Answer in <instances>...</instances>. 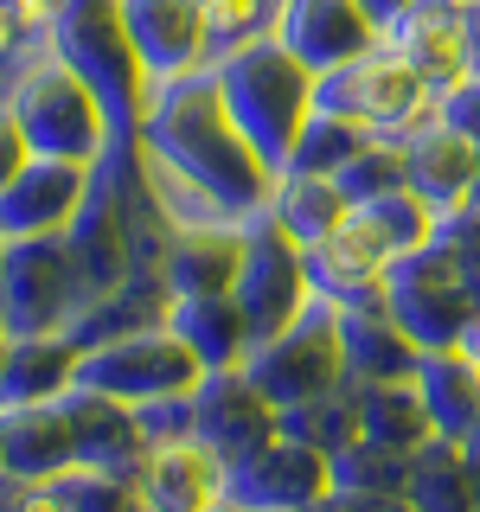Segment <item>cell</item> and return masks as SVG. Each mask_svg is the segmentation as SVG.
Instances as JSON below:
<instances>
[{
    "mask_svg": "<svg viewBox=\"0 0 480 512\" xmlns=\"http://www.w3.org/2000/svg\"><path fill=\"white\" fill-rule=\"evenodd\" d=\"M468 77H480V0H468Z\"/></svg>",
    "mask_w": 480,
    "mask_h": 512,
    "instance_id": "obj_39",
    "label": "cell"
},
{
    "mask_svg": "<svg viewBox=\"0 0 480 512\" xmlns=\"http://www.w3.org/2000/svg\"><path fill=\"white\" fill-rule=\"evenodd\" d=\"M141 500H148V506H167V512L224 506V461L199 436L154 442L148 468H141Z\"/></svg>",
    "mask_w": 480,
    "mask_h": 512,
    "instance_id": "obj_23",
    "label": "cell"
},
{
    "mask_svg": "<svg viewBox=\"0 0 480 512\" xmlns=\"http://www.w3.org/2000/svg\"><path fill=\"white\" fill-rule=\"evenodd\" d=\"M276 39L308 64L314 77L340 71L384 45V26L372 20L365 0H282L276 7Z\"/></svg>",
    "mask_w": 480,
    "mask_h": 512,
    "instance_id": "obj_14",
    "label": "cell"
},
{
    "mask_svg": "<svg viewBox=\"0 0 480 512\" xmlns=\"http://www.w3.org/2000/svg\"><path fill=\"white\" fill-rule=\"evenodd\" d=\"M410 500L416 506H468V500H480L461 442L429 436L423 448H416V455H410Z\"/></svg>",
    "mask_w": 480,
    "mask_h": 512,
    "instance_id": "obj_30",
    "label": "cell"
},
{
    "mask_svg": "<svg viewBox=\"0 0 480 512\" xmlns=\"http://www.w3.org/2000/svg\"><path fill=\"white\" fill-rule=\"evenodd\" d=\"M468 352H480V308H474V327H468V340H461Z\"/></svg>",
    "mask_w": 480,
    "mask_h": 512,
    "instance_id": "obj_40",
    "label": "cell"
},
{
    "mask_svg": "<svg viewBox=\"0 0 480 512\" xmlns=\"http://www.w3.org/2000/svg\"><path fill=\"white\" fill-rule=\"evenodd\" d=\"M276 7H282V0H276Z\"/></svg>",
    "mask_w": 480,
    "mask_h": 512,
    "instance_id": "obj_42",
    "label": "cell"
},
{
    "mask_svg": "<svg viewBox=\"0 0 480 512\" xmlns=\"http://www.w3.org/2000/svg\"><path fill=\"white\" fill-rule=\"evenodd\" d=\"M333 493L346 500H410V455L372 436H352L333 448Z\"/></svg>",
    "mask_w": 480,
    "mask_h": 512,
    "instance_id": "obj_29",
    "label": "cell"
},
{
    "mask_svg": "<svg viewBox=\"0 0 480 512\" xmlns=\"http://www.w3.org/2000/svg\"><path fill=\"white\" fill-rule=\"evenodd\" d=\"M122 20H128V32H135L154 84L160 77H180V71H199V64L212 58V39H205V0H122Z\"/></svg>",
    "mask_w": 480,
    "mask_h": 512,
    "instance_id": "obj_17",
    "label": "cell"
},
{
    "mask_svg": "<svg viewBox=\"0 0 480 512\" xmlns=\"http://www.w3.org/2000/svg\"><path fill=\"white\" fill-rule=\"evenodd\" d=\"M384 39L436 84V96L455 90L461 77H468V0H423V7H410Z\"/></svg>",
    "mask_w": 480,
    "mask_h": 512,
    "instance_id": "obj_18",
    "label": "cell"
},
{
    "mask_svg": "<svg viewBox=\"0 0 480 512\" xmlns=\"http://www.w3.org/2000/svg\"><path fill=\"white\" fill-rule=\"evenodd\" d=\"M333 500V455L301 436H269L224 468V506H320Z\"/></svg>",
    "mask_w": 480,
    "mask_h": 512,
    "instance_id": "obj_11",
    "label": "cell"
},
{
    "mask_svg": "<svg viewBox=\"0 0 480 512\" xmlns=\"http://www.w3.org/2000/svg\"><path fill=\"white\" fill-rule=\"evenodd\" d=\"M212 71H218V90H224V103H231V116L244 122V135L263 148L269 167L282 173L288 154H295V141H301V128H308V116L320 109V77L288 52L276 32L237 45Z\"/></svg>",
    "mask_w": 480,
    "mask_h": 512,
    "instance_id": "obj_3",
    "label": "cell"
},
{
    "mask_svg": "<svg viewBox=\"0 0 480 512\" xmlns=\"http://www.w3.org/2000/svg\"><path fill=\"white\" fill-rule=\"evenodd\" d=\"M352 397H359V436H372L384 448H404V455H416V448L436 436L416 378H378V384H359Z\"/></svg>",
    "mask_w": 480,
    "mask_h": 512,
    "instance_id": "obj_28",
    "label": "cell"
},
{
    "mask_svg": "<svg viewBox=\"0 0 480 512\" xmlns=\"http://www.w3.org/2000/svg\"><path fill=\"white\" fill-rule=\"evenodd\" d=\"M45 45H52V52L96 90V103L109 109L116 141H141L154 71H148L135 32H128V20H122V0H58L52 7V39Z\"/></svg>",
    "mask_w": 480,
    "mask_h": 512,
    "instance_id": "obj_2",
    "label": "cell"
},
{
    "mask_svg": "<svg viewBox=\"0 0 480 512\" xmlns=\"http://www.w3.org/2000/svg\"><path fill=\"white\" fill-rule=\"evenodd\" d=\"M205 378L199 352H192L167 320L154 327H135L122 340L84 346V365H77V384H96V391L122 397V404H154V397H180Z\"/></svg>",
    "mask_w": 480,
    "mask_h": 512,
    "instance_id": "obj_9",
    "label": "cell"
},
{
    "mask_svg": "<svg viewBox=\"0 0 480 512\" xmlns=\"http://www.w3.org/2000/svg\"><path fill=\"white\" fill-rule=\"evenodd\" d=\"M436 103H442L436 84H429L391 39H384L378 52H365V58H352V64L320 77V109L359 116L365 128H378V135H410V128H423Z\"/></svg>",
    "mask_w": 480,
    "mask_h": 512,
    "instance_id": "obj_7",
    "label": "cell"
},
{
    "mask_svg": "<svg viewBox=\"0 0 480 512\" xmlns=\"http://www.w3.org/2000/svg\"><path fill=\"white\" fill-rule=\"evenodd\" d=\"M64 416H71V436H77V461L116 474L141 493V468L154 455V436L141 423V410L109 397V391H96V384H71L64 391Z\"/></svg>",
    "mask_w": 480,
    "mask_h": 512,
    "instance_id": "obj_15",
    "label": "cell"
},
{
    "mask_svg": "<svg viewBox=\"0 0 480 512\" xmlns=\"http://www.w3.org/2000/svg\"><path fill=\"white\" fill-rule=\"evenodd\" d=\"M244 372L269 391V404H314V397L346 384V346H340V308L333 301H308V314L295 327H282L276 340H256Z\"/></svg>",
    "mask_w": 480,
    "mask_h": 512,
    "instance_id": "obj_6",
    "label": "cell"
},
{
    "mask_svg": "<svg viewBox=\"0 0 480 512\" xmlns=\"http://www.w3.org/2000/svg\"><path fill=\"white\" fill-rule=\"evenodd\" d=\"M90 186H96V167H84V160L32 154L0 186V224H7V237H64L71 218L84 212Z\"/></svg>",
    "mask_w": 480,
    "mask_h": 512,
    "instance_id": "obj_13",
    "label": "cell"
},
{
    "mask_svg": "<svg viewBox=\"0 0 480 512\" xmlns=\"http://www.w3.org/2000/svg\"><path fill=\"white\" fill-rule=\"evenodd\" d=\"M365 7H372V20H378L384 32H391V26H397V20H404V13H410V7H423V0H365Z\"/></svg>",
    "mask_w": 480,
    "mask_h": 512,
    "instance_id": "obj_38",
    "label": "cell"
},
{
    "mask_svg": "<svg viewBox=\"0 0 480 512\" xmlns=\"http://www.w3.org/2000/svg\"><path fill=\"white\" fill-rule=\"evenodd\" d=\"M26 500H32V506H90V512H103V506H128V500H141V493L128 487V480L103 474V468H84V461H71L64 474L39 480Z\"/></svg>",
    "mask_w": 480,
    "mask_h": 512,
    "instance_id": "obj_32",
    "label": "cell"
},
{
    "mask_svg": "<svg viewBox=\"0 0 480 512\" xmlns=\"http://www.w3.org/2000/svg\"><path fill=\"white\" fill-rule=\"evenodd\" d=\"M7 116L26 128L32 154H58V160H96L109 154L116 128H109V109L96 103V90L64 64L52 45L39 58H13L7 77Z\"/></svg>",
    "mask_w": 480,
    "mask_h": 512,
    "instance_id": "obj_4",
    "label": "cell"
},
{
    "mask_svg": "<svg viewBox=\"0 0 480 512\" xmlns=\"http://www.w3.org/2000/svg\"><path fill=\"white\" fill-rule=\"evenodd\" d=\"M276 32V0H205V39L212 58H231L237 45Z\"/></svg>",
    "mask_w": 480,
    "mask_h": 512,
    "instance_id": "obj_35",
    "label": "cell"
},
{
    "mask_svg": "<svg viewBox=\"0 0 480 512\" xmlns=\"http://www.w3.org/2000/svg\"><path fill=\"white\" fill-rule=\"evenodd\" d=\"M282 436H301V442H314V448H346L352 436H359V397H346V391H327V397H314V404H288L282 410Z\"/></svg>",
    "mask_w": 480,
    "mask_h": 512,
    "instance_id": "obj_33",
    "label": "cell"
},
{
    "mask_svg": "<svg viewBox=\"0 0 480 512\" xmlns=\"http://www.w3.org/2000/svg\"><path fill=\"white\" fill-rule=\"evenodd\" d=\"M474 359H480V352H474Z\"/></svg>",
    "mask_w": 480,
    "mask_h": 512,
    "instance_id": "obj_41",
    "label": "cell"
},
{
    "mask_svg": "<svg viewBox=\"0 0 480 512\" xmlns=\"http://www.w3.org/2000/svg\"><path fill=\"white\" fill-rule=\"evenodd\" d=\"M231 295L244 301L256 340H276V333L295 327V320L308 314V301H314L308 244H301V237H288L282 224L269 218V205L244 218V269H237V288H231Z\"/></svg>",
    "mask_w": 480,
    "mask_h": 512,
    "instance_id": "obj_8",
    "label": "cell"
},
{
    "mask_svg": "<svg viewBox=\"0 0 480 512\" xmlns=\"http://www.w3.org/2000/svg\"><path fill=\"white\" fill-rule=\"evenodd\" d=\"M416 391H423V404H429L436 436L461 442L480 423V359H474L468 346L423 352V365H416Z\"/></svg>",
    "mask_w": 480,
    "mask_h": 512,
    "instance_id": "obj_26",
    "label": "cell"
},
{
    "mask_svg": "<svg viewBox=\"0 0 480 512\" xmlns=\"http://www.w3.org/2000/svg\"><path fill=\"white\" fill-rule=\"evenodd\" d=\"M404 186L423 192L436 212H461L480 186V141L448 116H429L404 135Z\"/></svg>",
    "mask_w": 480,
    "mask_h": 512,
    "instance_id": "obj_16",
    "label": "cell"
},
{
    "mask_svg": "<svg viewBox=\"0 0 480 512\" xmlns=\"http://www.w3.org/2000/svg\"><path fill=\"white\" fill-rule=\"evenodd\" d=\"M167 327L199 352L205 372H218V365H244L250 346H256L250 314H244V301H237V295H173Z\"/></svg>",
    "mask_w": 480,
    "mask_h": 512,
    "instance_id": "obj_25",
    "label": "cell"
},
{
    "mask_svg": "<svg viewBox=\"0 0 480 512\" xmlns=\"http://www.w3.org/2000/svg\"><path fill=\"white\" fill-rule=\"evenodd\" d=\"M340 346H346V378L378 384V378H416L423 346L397 327V314L384 301H352L340 308Z\"/></svg>",
    "mask_w": 480,
    "mask_h": 512,
    "instance_id": "obj_22",
    "label": "cell"
},
{
    "mask_svg": "<svg viewBox=\"0 0 480 512\" xmlns=\"http://www.w3.org/2000/svg\"><path fill=\"white\" fill-rule=\"evenodd\" d=\"M269 218L282 224L301 244H320L352 218V199L333 173H276V192H269Z\"/></svg>",
    "mask_w": 480,
    "mask_h": 512,
    "instance_id": "obj_27",
    "label": "cell"
},
{
    "mask_svg": "<svg viewBox=\"0 0 480 512\" xmlns=\"http://www.w3.org/2000/svg\"><path fill=\"white\" fill-rule=\"evenodd\" d=\"M333 180L346 186L352 205L378 199V192H391V186H404V135H365V148L352 154Z\"/></svg>",
    "mask_w": 480,
    "mask_h": 512,
    "instance_id": "obj_34",
    "label": "cell"
},
{
    "mask_svg": "<svg viewBox=\"0 0 480 512\" xmlns=\"http://www.w3.org/2000/svg\"><path fill=\"white\" fill-rule=\"evenodd\" d=\"M346 237L365 256H378V263H397L404 250H423L429 237H436V205H429L423 192H410V186H391V192H378V199L352 205Z\"/></svg>",
    "mask_w": 480,
    "mask_h": 512,
    "instance_id": "obj_24",
    "label": "cell"
},
{
    "mask_svg": "<svg viewBox=\"0 0 480 512\" xmlns=\"http://www.w3.org/2000/svg\"><path fill=\"white\" fill-rule=\"evenodd\" d=\"M135 410H141V423H148L154 442H180V436H192V391H180V397H154V404H135Z\"/></svg>",
    "mask_w": 480,
    "mask_h": 512,
    "instance_id": "obj_36",
    "label": "cell"
},
{
    "mask_svg": "<svg viewBox=\"0 0 480 512\" xmlns=\"http://www.w3.org/2000/svg\"><path fill=\"white\" fill-rule=\"evenodd\" d=\"M84 346L71 333H7V359H0V404H58L77 384Z\"/></svg>",
    "mask_w": 480,
    "mask_h": 512,
    "instance_id": "obj_21",
    "label": "cell"
},
{
    "mask_svg": "<svg viewBox=\"0 0 480 512\" xmlns=\"http://www.w3.org/2000/svg\"><path fill=\"white\" fill-rule=\"evenodd\" d=\"M192 436L212 448L224 468H237L269 436H282V410L269 404V391L244 365H218V372H205L192 384Z\"/></svg>",
    "mask_w": 480,
    "mask_h": 512,
    "instance_id": "obj_10",
    "label": "cell"
},
{
    "mask_svg": "<svg viewBox=\"0 0 480 512\" xmlns=\"http://www.w3.org/2000/svg\"><path fill=\"white\" fill-rule=\"evenodd\" d=\"M436 116H448V122H455V128H468V135L480 141V77H461L455 90H442Z\"/></svg>",
    "mask_w": 480,
    "mask_h": 512,
    "instance_id": "obj_37",
    "label": "cell"
},
{
    "mask_svg": "<svg viewBox=\"0 0 480 512\" xmlns=\"http://www.w3.org/2000/svg\"><path fill=\"white\" fill-rule=\"evenodd\" d=\"M141 141L160 160H173L180 173H192L231 218L263 212L269 192H276V167L244 135V122L231 116V103L218 90V71H205V64L154 84L148 116H141Z\"/></svg>",
    "mask_w": 480,
    "mask_h": 512,
    "instance_id": "obj_1",
    "label": "cell"
},
{
    "mask_svg": "<svg viewBox=\"0 0 480 512\" xmlns=\"http://www.w3.org/2000/svg\"><path fill=\"white\" fill-rule=\"evenodd\" d=\"M384 308L397 314V327H404L423 352H442V346L468 340L480 301L468 295L461 256L429 237L423 250H404L397 263H384Z\"/></svg>",
    "mask_w": 480,
    "mask_h": 512,
    "instance_id": "obj_5",
    "label": "cell"
},
{
    "mask_svg": "<svg viewBox=\"0 0 480 512\" xmlns=\"http://www.w3.org/2000/svg\"><path fill=\"white\" fill-rule=\"evenodd\" d=\"M0 301H7V333H58V327H71L77 295H71L64 237H7Z\"/></svg>",
    "mask_w": 480,
    "mask_h": 512,
    "instance_id": "obj_12",
    "label": "cell"
},
{
    "mask_svg": "<svg viewBox=\"0 0 480 512\" xmlns=\"http://www.w3.org/2000/svg\"><path fill=\"white\" fill-rule=\"evenodd\" d=\"M244 269V224H186L160 250V276L173 295H231Z\"/></svg>",
    "mask_w": 480,
    "mask_h": 512,
    "instance_id": "obj_20",
    "label": "cell"
},
{
    "mask_svg": "<svg viewBox=\"0 0 480 512\" xmlns=\"http://www.w3.org/2000/svg\"><path fill=\"white\" fill-rule=\"evenodd\" d=\"M365 135H378V128H365L359 116H340V109H314L282 173H340L365 148Z\"/></svg>",
    "mask_w": 480,
    "mask_h": 512,
    "instance_id": "obj_31",
    "label": "cell"
},
{
    "mask_svg": "<svg viewBox=\"0 0 480 512\" xmlns=\"http://www.w3.org/2000/svg\"><path fill=\"white\" fill-rule=\"evenodd\" d=\"M0 461H7V480L26 487V493L39 487V480L71 468L77 436H71V416H64V397L58 404H13L7 429H0Z\"/></svg>",
    "mask_w": 480,
    "mask_h": 512,
    "instance_id": "obj_19",
    "label": "cell"
}]
</instances>
